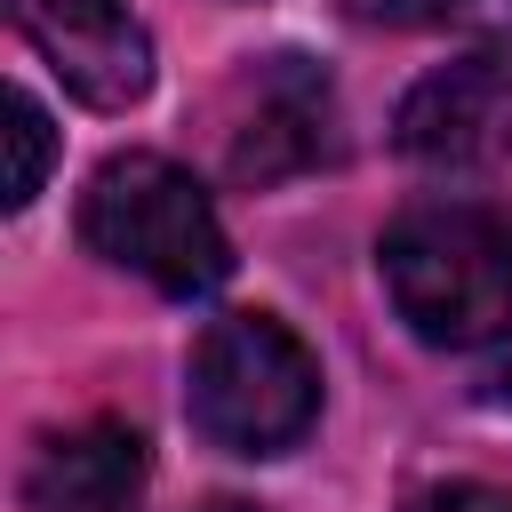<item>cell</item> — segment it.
I'll list each match as a JSON object with an SVG mask.
<instances>
[{
    "instance_id": "1",
    "label": "cell",
    "mask_w": 512,
    "mask_h": 512,
    "mask_svg": "<svg viewBox=\"0 0 512 512\" xmlns=\"http://www.w3.org/2000/svg\"><path fill=\"white\" fill-rule=\"evenodd\" d=\"M376 280L416 344L480 352L512 328V216L488 200H416L384 224Z\"/></svg>"
},
{
    "instance_id": "2",
    "label": "cell",
    "mask_w": 512,
    "mask_h": 512,
    "mask_svg": "<svg viewBox=\"0 0 512 512\" xmlns=\"http://www.w3.org/2000/svg\"><path fill=\"white\" fill-rule=\"evenodd\" d=\"M184 416L224 456H288L320 424V360L280 312H216L184 352Z\"/></svg>"
},
{
    "instance_id": "3",
    "label": "cell",
    "mask_w": 512,
    "mask_h": 512,
    "mask_svg": "<svg viewBox=\"0 0 512 512\" xmlns=\"http://www.w3.org/2000/svg\"><path fill=\"white\" fill-rule=\"evenodd\" d=\"M80 248L160 296H208L232 272V232L192 168L168 152H112L80 192Z\"/></svg>"
},
{
    "instance_id": "4",
    "label": "cell",
    "mask_w": 512,
    "mask_h": 512,
    "mask_svg": "<svg viewBox=\"0 0 512 512\" xmlns=\"http://www.w3.org/2000/svg\"><path fill=\"white\" fill-rule=\"evenodd\" d=\"M8 16L88 112H128L152 96V32L128 0H8Z\"/></svg>"
},
{
    "instance_id": "5",
    "label": "cell",
    "mask_w": 512,
    "mask_h": 512,
    "mask_svg": "<svg viewBox=\"0 0 512 512\" xmlns=\"http://www.w3.org/2000/svg\"><path fill=\"white\" fill-rule=\"evenodd\" d=\"M336 160V88L304 56H264L240 80V112L224 128V176L232 184H280Z\"/></svg>"
},
{
    "instance_id": "6",
    "label": "cell",
    "mask_w": 512,
    "mask_h": 512,
    "mask_svg": "<svg viewBox=\"0 0 512 512\" xmlns=\"http://www.w3.org/2000/svg\"><path fill=\"white\" fill-rule=\"evenodd\" d=\"M392 144L416 168H496V160H512V56L472 48L456 64H432L400 96Z\"/></svg>"
},
{
    "instance_id": "7",
    "label": "cell",
    "mask_w": 512,
    "mask_h": 512,
    "mask_svg": "<svg viewBox=\"0 0 512 512\" xmlns=\"http://www.w3.org/2000/svg\"><path fill=\"white\" fill-rule=\"evenodd\" d=\"M144 480H152L144 440L128 424L96 416V424L40 440V456L24 472V504L32 512H144Z\"/></svg>"
},
{
    "instance_id": "8",
    "label": "cell",
    "mask_w": 512,
    "mask_h": 512,
    "mask_svg": "<svg viewBox=\"0 0 512 512\" xmlns=\"http://www.w3.org/2000/svg\"><path fill=\"white\" fill-rule=\"evenodd\" d=\"M344 16L384 32H472L480 48L512 56V0H344Z\"/></svg>"
},
{
    "instance_id": "9",
    "label": "cell",
    "mask_w": 512,
    "mask_h": 512,
    "mask_svg": "<svg viewBox=\"0 0 512 512\" xmlns=\"http://www.w3.org/2000/svg\"><path fill=\"white\" fill-rule=\"evenodd\" d=\"M8 144H16V160H8V208H32L40 184H48V160H56V128H48V112H40L32 88H8Z\"/></svg>"
},
{
    "instance_id": "10",
    "label": "cell",
    "mask_w": 512,
    "mask_h": 512,
    "mask_svg": "<svg viewBox=\"0 0 512 512\" xmlns=\"http://www.w3.org/2000/svg\"><path fill=\"white\" fill-rule=\"evenodd\" d=\"M424 512H512V488H496V480H440L424 496Z\"/></svg>"
},
{
    "instance_id": "11",
    "label": "cell",
    "mask_w": 512,
    "mask_h": 512,
    "mask_svg": "<svg viewBox=\"0 0 512 512\" xmlns=\"http://www.w3.org/2000/svg\"><path fill=\"white\" fill-rule=\"evenodd\" d=\"M472 392L488 400V408H512V328L488 344V360H480V376H472Z\"/></svg>"
},
{
    "instance_id": "12",
    "label": "cell",
    "mask_w": 512,
    "mask_h": 512,
    "mask_svg": "<svg viewBox=\"0 0 512 512\" xmlns=\"http://www.w3.org/2000/svg\"><path fill=\"white\" fill-rule=\"evenodd\" d=\"M208 512H264V504H232V496H216V504H208Z\"/></svg>"
}]
</instances>
